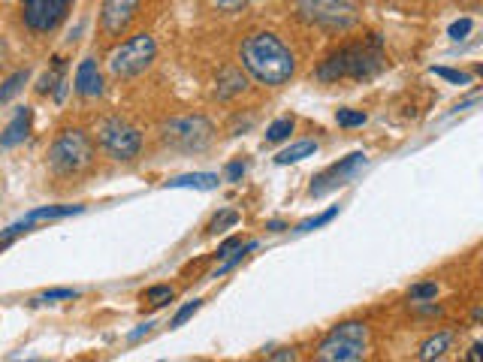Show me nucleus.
Segmentation results:
<instances>
[{"label":"nucleus","mask_w":483,"mask_h":362,"mask_svg":"<svg viewBox=\"0 0 483 362\" xmlns=\"http://www.w3.org/2000/svg\"><path fill=\"white\" fill-rule=\"evenodd\" d=\"M239 57H241V67L251 73L260 85H272V88L290 82V76L296 70L290 48L275 34H266V30L245 37V43L239 48Z\"/></svg>","instance_id":"1"},{"label":"nucleus","mask_w":483,"mask_h":362,"mask_svg":"<svg viewBox=\"0 0 483 362\" xmlns=\"http://www.w3.org/2000/svg\"><path fill=\"white\" fill-rule=\"evenodd\" d=\"M381 67H384L381 39H372V43H356V46H345V48H338V52H332L318 67V79L320 82L372 79Z\"/></svg>","instance_id":"2"},{"label":"nucleus","mask_w":483,"mask_h":362,"mask_svg":"<svg viewBox=\"0 0 483 362\" xmlns=\"http://www.w3.org/2000/svg\"><path fill=\"white\" fill-rule=\"evenodd\" d=\"M365 350H369V326L360 320H345L320 341L314 356L320 362H356L365 356Z\"/></svg>","instance_id":"3"},{"label":"nucleus","mask_w":483,"mask_h":362,"mask_svg":"<svg viewBox=\"0 0 483 362\" xmlns=\"http://www.w3.org/2000/svg\"><path fill=\"white\" fill-rule=\"evenodd\" d=\"M91 160H94V142L82 130H64L48 148V166L57 175H76L91 166Z\"/></svg>","instance_id":"4"},{"label":"nucleus","mask_w":483,"mask_h":362,"mask_svg":"<svg viewBox=\"0 0 483 362\" xmlns=\"http://www.w3.org/2000/svg\"><path fill=\"white\" fill-rule=\"evenodd\" d=\"M154 55H157L154 39L148 34H136V37H130L127 43H121L118 48H112L109 70H112V76H118V79H133L154 61Z\"/></svg>","instance_id":"5"},{"label":"nucleus","mask_w":483,"mask_h":362,"mask_svg":"<svg viewBox=\"0 0 483 362\" xmlns=\"http://www.w3.org/2000/svg\"><path fill=\"white\" fill-rule=\"evenodd\" d=\"M305 21L323 28H351L360 21V10L354 0H293Z\"/></svg>","instance_id":"6"},{"label":"nucleus","mask_w":483,"mask_h":362,"mask_svg":"<svg viewBox=\"0 0 483 362\" xmlns=\"http://www.w3.org/2000/svg\"><path fill=\"white\" fill-rule=\"evenodd\" d=\"M161 139L170 148H179V151H203V148L212 142V124L203 115L172 118L170 124H163Z\"/></svg>","instance_id":"7"},{"label":"nucleus","mask_w":483,"mask_h":362,"mask_svg":"<svg viewBox=\"0 0 483 362\" xmlns=\"http://www.w3.org/2000/svg\"><path fill=\"white\" fill-rule=\"evenodd\" d=\"M100 145L112 160H133L143 148V136L124 118H106L100 124Z\"/></svg>","instance_id":"8"},{"label":"nucleus","mask_w":483,"mask_h":362,"mask_svg":"<svg viewBox=\"0 0 483 362\" xmlns=\"http://www.w3.org/2000/svg\"><path fill=\"white\" fill-rule=\"evenodd\" d=\"M70 0H21V19L33 34H52L66 19Z\"/></svg>","instance_id":"9"},{"label":"nucleus","mask_w":483,"mask_h":362,"mask_svg":"<svg viewBox=\"0 0 483 362\" xmlns=\"http://www.w3.org/2000/svg\"><path fill=\"white\" fill-rule=\"evenodd\" d=\"M365 166V154L363 151H354V154H347V158H341L338 163H332L329 169H323L320 175H314L311 181V196H327L332 193L336 187H345V184H351V181L356 178V172H360Z\"/></svg>","instance_id":"10"},{"label":"nucleus","mask_w":483,"mask_h":362,"mask_svg":"<svg viewBox=\"0 0 483 362\" xmlns=\"http://www.w3.org/2000/svg\"><path fill=\"white\" fill-rule=\"evenodd\" d=\"M139 12V0H103V10H100V21L103 30L109 37H121L130 28V21Z\"/></svg>","instance_id":"11"},{"label":"nucleus","mask_w":483,"mask_h":362,"mask_svg":"<svg viewBox=\"0 0 483 362\" xmlns=\"http://www.w3.org/2000/svg\"><path fill=\"white\" fill-rule=\"evenodd\" d=\"M82 211V205H43V209H33L28 211L19 224H12L10 229H3V236L6 238H12V236H19L24 233V229H30L33 224H39V220H55V218H70V215H79Z\"/></svg>","instance_id":"12"},{"label":"nucleus","mask_w":483,"mask_h":362,"mask_svg":"<svg viewBox=\"0 0 483 362\" xmlns=\"http://www.w3.org/2000/svg\"><path fill=\"white\" fill-rule=\"evenodd\" d=\"M76 90L82 97H100L103 94V76H100L97 61L85 57V61L76 67Z\"/></svg>","instance_id":"13"},{"label":"nucleus","mask_w":483,"mask_h":362,"mask_svg":"<svg viewBox=\"0 0 483 362\" xmlns=\"http://www.w3.org/2000/svg\"><path fill=\"white\" fill-rule=\"evenodd\" d=\"M30 133V109L28 106H21L19 112H15V118L6 124L3 130V136H0V148H15V145H21L24 139H28Z\"/></svg>","instance_id":"14"},{"label":"nucleus","mask_w":483,"mask_h":362,"mask_svg":"<svg viewBox=\"0 0 483 362\" xmlns=\"http://www.w3.org/2000/svg\"><path fill=\"white\" fill-rule=\"evenodd\" d=\"M245 88H248L245 73L227 67V70H224L221 76H218V100H230L233 94H241Z\"/></svg>","instance_id":"15"},{"label":"nucleus","mask_w":483,"mask_h":362,"mask_svg":"<svg viewBox=\"0 0 483 362\" xmlns=\"http://www.w3.org/2000/svg\"><path fill=\"white\" fill-rule=\"evenodd\" d=\"M218 175L215 172H190V175H179L166 181V187H194V191H215L218 187Z\"/></svg>","instance_id":"16"},{"label":"nucleus","mask_w":483,"mask_h":362,"mask_svg":"<svg viewBox=\"0 0 483 362\" xmlns=\"http://www.w3.org/2000/svg\"><path fill=\"white\" fill-rule=\"evenodd\" d=\"M314 154H318V142H311V139H302V142L284 148V151H281L275 160H278L281 166H290V163H299V160H305V158H314Z\"/></svg>","instance_id":"17"},{"label":"nucleus","mask_w":483,"mask_h":362,"mask_svg":"<svg viewBox=\"0 0 483 362\" xmlns=\"http://www.w3.org/2000/svg\"><path fill=\"white\" fill-rule=\"evenodd\" d=\"M450 341H453V335H450V332H438V335H432V339L420 347L417 356H420V359H438V356H444V350L450 347Z\"/></svg>","instance_id":"18"},{"label":"nucleus","mask_w":483,"mask_h":362,"mask_svg":"<svg viewBox=\"0 0 483 362\" xmlns=\"http://www.w3.org/2000/svg\"><path fill=\"white\" fill-rule=\"evenodd\" d=\"M24 82H28V70H21V73H12L10 79L3 82V85H0V106H6L12 100L15 94H19V90L24 88Z\"/></svg>","instance_id":"19"},{"label":"nucleus","mask_w":483,"mask_h":362,"mask_svg":"<svg viewBox=\"0 0 483 362\" xmlns=\"http://www.w3.org/2000/svg\"><path fill=\"white\" fill-rule=\"evenodd\" d=\"M290 133H293V118H278L269 124V130H266V139H269V142H284Z\"/></svg>","instance_id":"20"},{"label":"nucleus","mask_w":483,"mask_h":362,"mask_svg":"<svg viewBox=\"0 0 483 362\" xmlns=\"http://www.w3.org/2000/svg\"><path fill=\"white\" fill-rule=\"evenodd\" d=\"M338 215V205H332V209H327L323 215H314V218H308V220H302V224L296 227V233H311V229H318V227H323V224H329L332 218Z\"/></svg>","instance_id":"21"},{"label":"nucleus","mask_w":483,"mask_h":362,"mask_svg":"<svg viewBox=\"0 0 483 362\" xmlns=\"http://www.w3.org/2000/svg\"><path fill=\"white\" fill-rule=\"evenodd\" d=\"M145 302H152V305H166V302H172V290L166 284L148 287V290H145Z\"/></svg>","instance_id":"22"},{"label":"nucleus","mask_w":483,"mask_h":362,"mask_svg":"<svg viewBox=\"0 0 483 362\" xmlns=\"http://www.w3.org/2000/svg\"><path fill=\"white\" fill-rule=\"evenodd\" d=\"M61 73H64V64L57 61V64H55V70H52V73H46V76L39 79V85H37L39 94H48V90H52L55 85H61V82H64V79H61Z\"/></svg>","instance_id":"23"},{"label":"nucleus","mask_w":483,"mask_h":362,"mask_svg":"<svg viewBox=\"0 0 483 362\" xmlns=\"http://www.w3.org/2000/svg\"><path fill=\"white\" fill-rule=\"evenodd\" d=\"M336 121L341 127H363L365 124V115L356 112V109H338L336 112Z\"/></svg>","instance_id":"24"},{"label":"nucleus","mask_w":483,"mask_h":362,"mask_svg":"<svg viewBox=\"0 0 483 362\" xmlns=\"http://www.w3.org/2000/svg\"><path fill=\"white\" fill-rule=\"evenodd\" d=\"M432 73L441 79H447V82H453V85H468L471 76L468 73H459V70H450V67H432Z\"/></svg>","instance_id":"25"},{"label":"nucleus","mask_w":483,"mask_h":362,"mask_svg":"<svg viewBox=\"0 0 483 362\" xmlns=\"http://www.w3.org/2000/svg\"><path fill=\"white\" fill-rule=\"evenodd\" d=\"M435 293H438V284H435V281H426V284H414V287H411V299H417V302L435 299Z\"/></svg>","instance_id":"26"},{"label":"nucleus","mask_w":483,"mask_h":362,"mask_svg":"<svg viewBox=\"0 0 483 362\" xmlns=\"http://www.w3.org/2000/svg\"><path fill=\"white\" fill-rule=\"evenodd\" d=\"M199 305H203V302H199V299H194V302H188L185 308H179V311H176V317H172V323H170V326H185L188 320H190V317H194L197 311H199Z\"/></svg>","instance_id":"27"},{"label":"nucleus","mask_w":483,"mask_h":362,"mask_svg":"<svg viewBox=\"0 0 483 362\" xmlns=\"http://www.w3.org/2000/svg\"><path fill=\"white\" fill-rule=\"evenodd\" d=\"M236 224H239V215H236V211H221V215L209 224V229H212V233H221V229L236 227Z\"/></svg>","instance_id":"28"},{"label":"nucleus","mask_w":483,"mask_h":362,"mask_svg":"<svg viewBox=\"0 0 483 362\" xmlns=\"http://www.w3.org/2000/svg\"><path fill=\"white\" fill-rule=\"evenodd\" d=\"M471 28H474L471 19H459V21L450 24V30H447V34H450V39H456V43H459V39H465V37L471 34Z\"/></svg>","instance_id":"29"},{"label":"nucleus","mask_w":483,"mask_h":362,"mask_svg":"<svg viewBox=\"0 0 483 362\" xmlns=\"http://www.w3.org/2000/svg\"><path fill=\"white\" fill-rule=\"evenodd\" d=\"M76 290H70V287H55V290H46L39 296V302H57V299H76Z\"/></svg>","instance_id":"30"},{"label":"nucleus","mask_w":483,"mask_h":362,"mask_svg":"<svg viewBox=\"0 0 483 362\" xmlns=\"http://www.w3.org/2000/svg\"><path fill=\"white\" fill-rule=\"evenodd\" d=\"M254 248H257V242H248V245H239V254H236V257H233V260H227V263H224V266H221L218 272H215V275H212V278H221V275H224V272H230V269H233V266H236V263H239L241 257H245V254H248V251H254Z\"/></svg>","instance_id":"31"},{"label":"nucleus","mask_w":483,"mask_h":362,"mask_svg":"<svg viewBox=\"0 0 483 362\" xmlns=\"http://www.w3.org/2000/svg\"><path fill=\"white\" fill-rule=\"evenodd\" d=\"M212 3L218 6V10H224V12H239L241 6H248L251 0H212Z\"/></svg>","instance_id":"32"},{"label":"nucleus","mask_w":483,"mask_h":362,"mask_svg":"<svg viewBox=\"0 0 483 362\" xmlns=\"http://www.w3.org/2000/svg\"><path fill=\"white\" fill-rule=\"evenodd\" d=\"M239 245H241V238H239V236H230L227 242H221V248H218V257H227V254L239 251Z\"/></svg>","instance_id":"33"},{"label":"nucleus","mask_w":483,"mask_h":362,"mask_svg":"<svg viewBox=\"0 0 483 362\" xmlns=\"http://www.w3.org/2000/svg\"><path fill=\"white\" fill-rule=\"evenodd\" d=\"M241 175H245V163L241 160H233L227 166V181H239Z\"/></svg>","instance_id":"34"},{"label":"nucleus","mask_w":483,"mask_h":362,"mask_svg":"<svg viewBox=\"0 0 483 362\" xmlns=\"http://www.w3.org/2000/svg\"><path fill=\"white\" fill-rule=\"evenodd\" d=\"M480 359H483V344H474L468 353V362H480Z\"/></svg>","instance_id":"35"},{"label":"nucleus","mask_w":483,"mask_h":362,"mask_svg":"<svg viewBox=\"0 0 483 362\" xmlns=\"http://www.w3.org/2000/svg\"><path fill=\"white\" fill-rule=\"evenodd\" d=\"M272 359H296V353L293 350H281V353H269Z\"/></svg>","instance_id":"36"},{"label":"nucleus","mask_w":483,"mask_h":362,"mask_svg":"<svg viewBox=\"0 0 483 362\" xmlns=\"http://www.w3.org/2000/svg\"><path fill=\"white\" fill-rule=\"evenodd\" d=\"M152 326H154V323H143V326H139V329H136V332H133V335H130V339H133V341H136V339H139V335H145V332H148V329H152Z\"/></svg>","instance_id":"37"},{"label":"nucleus","mask_w":483,"mask_h":362,"mask_svg":"<svg viewBox=\"0 0 483 362\" xmlns=\"http://www.w3.org/2000/svg\"><path fill=\"white\" fill-rule=\"evenodd\" d=\"M269 229H272V233H281V229H284V224H281V220H269Z\"/></svg>","instance_id":"38"},{"label":"nucleus","mask_w":483,"mask_h":362,"mask_svg":"<svg viewBox=\"0 0 483 362\" xmlns=\"http://www.w3.org/2000/svg\"><path fill=\"white\" fill-rule=\"evenodd\" d=\"M3 248H6V242H3V245H0V251H3Z\"/></svg>","instance_id":"39"}]
</instances>
